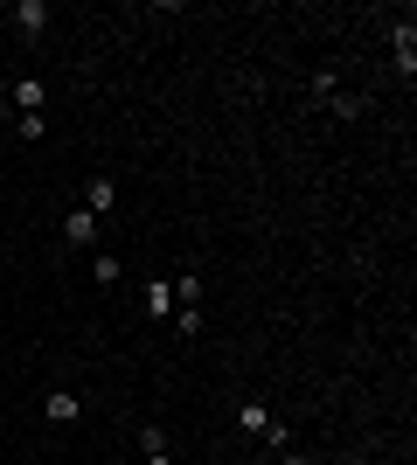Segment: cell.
<instances>
[{"label": "cell", "instance_id": "obj_4", "mask_svg": "<svg viewBox=\"0 0 417 465\" xmlns=\"http://www.w3.org/2000/svg\"><path fill=\"white\" fill-rule=\"evenodd\" d=\"M15 28H21V35H42V28H49V0H21V7H15Z\"/></svg>", "mask_w": 417, "mask_h": 465}, {"label": "cell", "instance_id": "obj_13", "mask_svg": "<svg viewBox=\"0 0 417 465\" xmlns=\"http://www.w3.org/2000/svg\"><path fill=\"white\" fill-rule=\"evenodd\" d=\"M278 465H313V459H299V451H278Z\"/></svg>", "mask_w": 417, "mask_h": 465}, {"label": "cell", "instance_id": "obj_2", "mask_svg": "<svg viewBox=\"0 0 417 465\" xmlns=\"http://www.w3.org/2000/svg\"><path fill=\"white\" fill-rule=\"evenodd\" d=\"M42 417H49V424H77V417H84V403L70 396V389H49V403H42Z\"/></svg>", "mask_w": 417, "mask_h": 465}, {"label": "cell", "instance_id": "obj_3", "mask_svg": "<svg viewBox=\"0 0 417 465\" xmlns=\"http://www.w3.org/2000/svg\"><path fill=\"white\" fill-rule=\"evenodd\" d=\"M397 63H403V77H417V21H397Z\"/></svg>", "mask_w": 417, "mask_h": 465}, {"label": "cell", "instance_id": "obj_15", "mask_svg": "<svg viewBox=\"0 0 417 465\" xmlns=\"http://www.w3.org/2000/svg\"><path fill=\"white\" fill-rule=\"evenodd\" d=\"M334 465H362V459H334Z\"/></svg>", "mask_w": 417, "mask_h": 465}, {"label": "cell", "instance_id": "obj_10", "mask_svg": "<svg viewBox=\"0 0 417 465\" xmlns=\"http://www.w3.org/2000/svg\"><path fill=\"white\" fill-rule=\"evenodd\" d=\"M91 278H98V285H119V257L98 251V257H91Z\"/></svg>", "mask_w": 417, "mask_h": 465}, {"label": "cell", "instance_id": "obj_9", "mask_svg": "<svg viewBox=\"0 0 417 465\" xmlns=\"http://www.w3.org/2000/svg\"><path fill=\"white\" fill-rule=\"evenodd\" d=\"M327 104H334V118H362V112H369L355 91H327Z\"/></svg>", "mask_w": 417, "mask_h": 465}, {"label": "cell", "instance_id": "obj_16", "mask_svg": "<svg viewBox=\"0 0 417 465\" xmlns=\"http://www.w3.org/2000/svg\"><path fill=\"white\" fill-rule=\"evenodd\" d=\"M0 118H7V104H0Z\"/></svg>", "mask_w": 417, "mask_h": 465}, {"label": "cell", "instance_id": "obj_6", "mask_svg": "<svg viewBox=\"0 0 417 465\" xmlns=\"http://www.w3.org/2000/svg\"><path fill=\"white\" fill-rule=\"evenodd\" d=\"M139 306L154 312V320H167V312H174V285H167V278H154V285L139 292Z\"/></svg>", "mask_w": 417, "mask_h": 465}, {"label": "cell", "instance_id": "obj_1", "mask_svg": "<svg viewBox=\"0 0 417 465\" xmlns=\"http://www.w3.org/2000/svg\"><path fill=\"white\" fill-rule=\"evenodd\" d=\"M84 209L104 223V215L119 209V181H112V174H91V181H84Z\"/></svg>", "mask_w": 417, "mask_h": 465}, {"label": "cell", "instance_id": "obj_5", "mask_svg": "<svg viewBox=\"0 0 417 465\" xmlns=\"http://www.w3.org/2000/svg\"><path fill=\"white\" fill-rule=\"evenodd\" d=\"M63 236H70V243H98V215H91V209H70V215H63Z\"/></svg>", "mask_w": 417, "mask_h": 465}, {"label": "cell", "instance_id": "obj_11", "mask_svg": "<svg viewBox=\"0 0 417 465\" xmlns=\"http://www.w3.org/2000/svg\"><path fill=\"white\" fill-rule=\"evenodd\" d=\"M237 424H243V430H251V438H258V430H264V424H272V410H264V403H243V410H237Z\"/></svg>", "mask_w": 417, "mask_h": 465}, {"label": "cell", "instance_id": "obj_12", "mask_svg": "<svg viewBox=\"0 0 417 465\" xmlns=\"http://www.w3.org/2000/svg\"><path fill=\"white\" fill-rule=\"evenodd\" d=\"M15 133H21V139H49V118H42V112H21Z\"/></svg>", "mask_w": 417, "mask_h": 465}, {"label": "cell", "instance_id": "obj_14", "mask_svg": "<svg viewBox=\"0 0 417 465\" xmlns=\"http://www.w3.org/2000/svg\"><path fill=\"white\" fill-rule=\"evenodd\" d=\"M146 465H174V459H167V451H146Z\"/></svg>", "mask_w": 417, "mask_h": 465}, {"label": "cell", "instance_id": "obj_8", "mask_svg": "<svg viewBox=\"0 0 417 465\" xmlns=\"http://www.w3.org/2000/svg\"><path fill=\"white\" fill-rule=\"evenodd\" d=\"M15 104H21V112H42V84L35 77H15Z\"/></svg>", "mask_w": 417, "mask_h": 465}, {"label": "cell", "instance_id": "obj_7", "mask_svg": "<svg viewBox=\"0 0 417 465\" xmlns=\"http://www.w3.org/2000/svg\"><path fill=\"white\" fill-rule=\"evenodd\" d=\"M167 285H174V306H195V299H202V278H195V272L167 278Z\"/></svg>", "mask_w": 417, "mask_h": 465}]
</instances>
